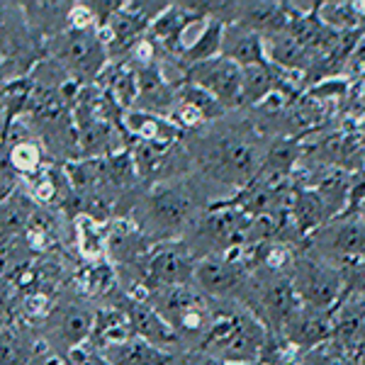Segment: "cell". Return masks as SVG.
Segmentation results:
<instances>
[{
	"instance_id": "obj_1",
	"label": "cell",
	"mask_w": 365,
	"mask_h": 365,
	"mask_svg": "<svg viewBox=\"0 0 365 365\" xmlns=\"http://www.w3.org/2000/svg\"><path fill=\"white\" fill-rule=\"evenodd\" d=\"M268 146V137L251 120L232 122L229 127H217L215 122L192 132L187 154L192 166H197L200 178L222 190H232L234 195L258 175Z\"/></svg>"
},
{
	"instance_id": "obj_2",
	"label": "cell",
	"mask_w": 365,
	"mask_h": 365,
	"mask_svg": "<svg viewBox=\"0 0 365 365\" xmlns=\"http://www.w3.org/2000/svg\"><path fill=\"white\" fill-rule=\"evenodd\" d=\"M207 185L200 175L151 185V190L134 207V222L154 244L180 241L187 229L197 222V217L215 200L207 195Z\"/></svg>"
},
{
	"instance_id": "obj_3",
	"label": "cell",
	"mask_w": 365,
	"mask_h": 365,
	"mask_svg": "<svg viewBox=\"0 0 365 365\" xmlns=\"http://www.w3.org/2000/svg\"><path fill=\"white\" fill-rule=\"evenodd\" d=\"M304 251L341 270L365 263V222L356 212L329 220L304 239Z\"/></svg>"
},
{
	"instance_id": "obj_4",
	"label": "cell",
	"mask_w": 365,
	"mask_h": 365,
	"mask_svg": "<svg viewBox=\"0 0 365 365\" xmlns=\"http://www.w3.org/2000/svg\"><path fill=\"white\" fill-rule=\"evenodd\" d=\"M49 46L58 68L81 86L98 81L110 63V51L100 37V29H63Z\"/></svg>"
},
{
	"instance_id": "obj_5",
	"label": "cell",
	"mask_w": 365,
	"mask_h": 365,
	"mask_svg": "<svg viewBox=\"0 0 365 365\" xmlns=\"http://www.w3.org/2000/svg\"><path fill=\"white\" fill-rule=\"evenodd\" d=\"M241 249L197 258L190 285L212 302H244L251 273L241 261Z\"/></svg>"
},
{
	"instance_id": "obj_6",
	"label": "cell",
	"mask_w": 365,
	"mask_h": 365,
	"mask_svg": "<svg viewBox=\"0 0 365 365\" xmlns=\"http://www.w3.org/2000/svg\"><path fill=\"white\" fill-rule=\"evenodd\" d=\"M290 282L302 304L319 312H331L346 292V275L339 266L302 251L290 270Z\"/></svg>"
},
{
	"instance_id": "obj_7",
	"label": "cell",
	"mask_w": 365,
	"mask_h": 365,
	"mask_svg": "<svg viewBox=\"0 0 365 365\" xmlns=\"http://www.w3.org/2000/svg\"><path fill=\"white\" fill-rule=\"evenodd\" d=\"M195 261L197 258L187 251V246L182 241L154 244V249L146 253L144 263H141V285L146 290L190 285Z\"/></svg>"
},
{
	"instance_id": "obj_8",
	"label": "cell",
	"mask_w": 365,
	"mask_h": 365,
	"mask_svg": "<svg viewBox=\"0 0 365 365\" xmlns=\"http://www.w3.org/2000/svg\"><path fill=\"white\" fill-rule=\"evenodd\" d=\"M185 81L207 91L227 113L244 108V73H241V66L225 56L187 68Z\"/></svg>"
},
{
	"instance_id": "obj_9",
	"label": "cell",
	"mask_w": 365,
	"mask_h": 365,
	"mask_svg": "<svg viewBox=\"0 0 365 365\" xmlns=\"http://www.w3.org/2000/svg\"><path fill=\"white\" fill-rule=\"evenodd\" d=\"M125 312L132 322V329H134V336L149 341L151 346L156 349L166 351V353H178V351H185V341L180 339V334L175 331L170 324L163 319L158 312L151 307L146 299H139V297H127V304H125Z\"/></svg>"
},
{
	"instance_id": "obj_10",
	"label": "cell",
	"mask_w": 365,
	"mask_h": 365,
	"mask_svg": "<svg viewBox=\"0 0 365 365\" xmlns=\"http://www.w3.org/2000/svg\"><path fill=\"white\" fill-rule=\"evenodd\" d=\"M280 336L297 351H317L331 341V312H319L302 304Z\"/></svg>"
},
{
	"instance_id": "obj_11",
	"label": "cell",
	"mask_w": 365,
	"mask_h": 365,
	"mask_svg": "<svg viewBox=\"0 0 365 365\" xmlns=\"http://www.w3.org/2000/svg\"><path fill=\"white\" fill-rule=\"evenodd\" d=\"M222 56L234 61L241 68L249 66H261L268 63V49H266V37L244 25H227L225 27V39H222Z\"/></svg>"
},
{
	"instance_id": "obj_12",
	"label": "cell",
	"mask_w": 365,
	"mask_h": 365,
	"mask_svg": "<svg viewBox=\"0 0 365 365\" xmlns=\"http://www.w3.org/2000/svg\"><path fill=\"white\" fill-rule=\"evenodd\" d=\"M129 137L146 144H180L182 132L170 122V117H161L144 110H127L122 117Z\"/></svg>"
},
{
	"instance_id": "obj_13",
	"label": "cell",
	"mask_w": 365,
	"mask_h": 365,
	"mask_svg": "<svg viewBox=\"0 0 365 365\" xmlns=\"http://www.w3.org/2000/svg\"><path fill=\"white\" fill-rule=\"evenodd\" d=\"M129 339H134V329L125 307H103L96 312V322H93V331L88 344L105 351L110 346L125 344Z\"/></svg>"
},
{
	"instance_id": "obj_14",
	"label": "cell",
	"mask_w": 365,
	"mask_h": 365,
	"mask_svg": "<svg viewBox=\"0 0 365 365\" xmlns=\"http://www.w3.org/2000/svg\"><path fill=\"white\" fill-rule=\"evenodd\" d=\"M93 322H96V312H91L86 304H66L54 309V334L58 341L66 344V351L91 339Z\"/></svg>"
},
{
	"instance_id": "obj_15",
	"label": "cell",
	"mask_w": 365,
	"mask_h": 365,
	"mask_svg": "<svg viewBox=\"0 0 365 365\" xmlns=\"http://www.w3.org/2000/svg\"><path fill=\"white\" fill-rule=\"evenodd\" d=\"M225 22L220 20H207L202 29L197 32V37L190 44H185L180 54V66L187 73V68L197 66V63L212 61V58L222 56V39H225Z\"/></svg>"
},
{
	"instance_id": "obj_16",
	"label": "cell",
	"mask_w": 365,
	"mask_h": 365,
	"mask_svg": "<svg viewBox=\"0 0 365 365\" xmlns=\"http://www.w3.org/2000/svg\"><path fill=\"white\" fill-rule=\"evenodd\" d=\"M103 356L108 358L110 365H166L173 353H166L156 349V346H151L149 341L134 336L125 341V344L105 349Z\"/></svg>"
},
{
	"instance_id": "obj_17",
	"label": "cell",
	"mask_w": 365,
	"mask_h": 365,
	"mask_svg": "<svg viewBox=\"0 0 365 365\" xmlns=\"http://www.w3.org/2000/svg\"><path fill=\"white\" fill-rule=\"evenodd\" d=\"M29 29L20 5L0 3V56L17 63L15 46H22V34Z\"/></svg>"
},
{
	"instance_id": "obj_18",
	"label": "cell",
	"mask_w": 365,
	"mask_h": 365,
	"mask_svg": "<svg viewBox=\"0 0 365 365\" xmlns=\"http://www.w3.org/2000/svg\"><path fill=\"white\" fill-rule=\"evenodd\" d=\"M76 244L78 251L83 253L88 261L100 263L103 253L108 251V227H103V222L93 220V217H76Z\"/></svg>"
},
{
	"instance_id": "obj_19",
	"label": "cell",
	"mask_w": 365,
	"mask_h": 365,
	"mask_svg": "<svg viewBox=\"0 0 365 365\" xmlns=\"http://www.w3.org/2000/svg\"><path fill=\"white\" fill-rule=\"evenodd\" d=\"M244 73V108H253L266 100L275 91V66L261 63V66L241 68Z\"/></svg>"
},
{
	"instance_id": "obj_20",
	"label": "cell",
	"mask_w": 365,
	"mask_h": 365,
	"mask_svg": "<svg viewBox=\"0 0 365 365\" xmlns=\"http://www.w3.org/2000/svg\"><path fill=\"white\" fill-rule=\"evenodd\" d=\"M8 163H10V168H13L15 173L27 175V178H34V175L44 168V151L34 139L20 141V144L10 146Z\"/></svg>"
},
{
	"instance_id": "obj_21",
	"label": "cell",
	"mask_w": 365,
	"mask_h": 365,
	"mask_svg": "<svg viewBox=\"0 0 365 365\" xmlns=\"http://www.w3.org/2000/svg\"><path fill=\"white\" fill-rule=\"evenodd\" d=\"M317 15L331 32H351V29L361 27L356 3H319Z\"/></svg>"
},
{
	"instance_id": "obj_22",
	"label": "cell",
	"mask_w": 365,
	"mask_h": 365,
	"mask_svg": "<svg viewBox=\"0 0 365 365\" xmlns=\"http://www.w3.org/2000/svg\"><path fill=\"white\" fill-rule=\"evenodd\" d=\"M63 363L66 365H110L108 358L103 356V351L91 346L88 341L63 353Z\"/></svg>"
},
{
	"instance_id": "obj_23",
	"label": "cell",
	"mask_w": 365,
	"mask_h": 365,
	"mask_svg": "<svg viewBox=\"0 0 365 365\" xmlns=\"http://www.w3.org/2000/svg\"><path fill=\"white\" fill-rule=\"evenodd\" d=\"M25 351L17 344V339L0 334V365H25Z\"/></svg>"
},
{
	"instance_id": "obj_24",
	"label": "cell",
	"mask_w": 365,
	"mask_h": 365,
	"mask_svg": "<svg viewBox=\"0 0 365 365\" xmlns=\"http://www.w3.org/2000/svg\"><path fill=\"white\" fill-rule=\"evenodd\" d=\"M205 363V353L200 349H185L178 351L168 358L166 365H202Z\"/></svg>"
},
{
	"instance_id": "obj_25",
	"label": "cell",
	"mask_w": 365,
	"mask_h": 365,
	"mask_svg": "<svg viewBox=\"0 0 365 365\" xmlns=\"http://www.w3.org/2000/svg\"><path fill=\"white\" fill-rule=\"evenodd\" d=\"M10 195H13V185H10L5 178H0V205H3Z\"/></svg>"
},
{
	"instance_id": "obj_26",
	"label": "cell",
	"mask_w": 365,
	"mask_h": 365,
	"mask_svg": "<svg viewBox=\"0 0 365 365\" xmlns=\"http://www.w3.org/2000/svg\"><path fill=\"white\" fill-rule=\"evenodd\" d=\"M202 365H266V363H222V361H217V358H210L207 353H205V363Z\"/></svg>"
},
{
	"instance_id": "obj_27",
	"label": "cell",
	"mask_w": 365,
	"mask_h": 365,
	"mask_svg": "<svg viewBox=\"0 0 365 365\" xmlns=\"http://www.w3.org/2000/svg\"><path fill=\"white\" fill-rule=\"evenodd\" d=\"M356 215L361 217V220L365 222V197L361 200V205H358V207H356Z\"/></svg>"
}]
</instances>
